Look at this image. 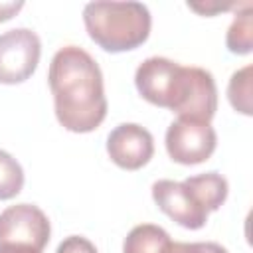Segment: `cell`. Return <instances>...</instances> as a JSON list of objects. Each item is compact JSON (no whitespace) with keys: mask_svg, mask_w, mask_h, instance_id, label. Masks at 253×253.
<instances>
[{"mask_svg":"<svg viewBox=\"0 0 253 253\" xmlns=\"http://www.w3.org/2000/svg\"><path fill=\"white\" fill-rule=\"evenodd\" d=\"M49 89L55 117L71 132H91L107 117L103 73L97 61L77 45L61 47L49 63Z\"/></svg>","mask_w":253,"mask_h":253,"instance_id":"6da1fadb","label":"cell"},{"mask_svg":"<svg viewBox=\"0 0 253 253\" xmlns=\"http://www.w3.org/2000/svg\"><path fill=\"white\" fill-rule=\"evenodd\" d=\"M83 22L99 47L121 53L148 40L152 18L140 2H89L83 8Z\"/></svg>","mask_w":253,"mask_h":253,"instance_id":"7a4b0ae2","label":"cell"},{"mask_svg":"<svg viewBox=\"0 0 253 253\" xmlns=\"http://www.w3.org/2000/svg\"><path fill=\"white\" fill-rule=\"evenodd\" d=\"M190 83V67L166 57L144 59L134 73V85L148 103L176 113Z\"/></svg>","mask_w":253,"mask_h":253,"instance_id":"3957f363","label":"cell"},{"mask_svg":"<svg viewBox=\"0 0 253 253\" xmlns=\"http://www.w3.org/2000/svg\"><path fill=\"white\" fill-rule=\"evenodd\" d=\"M42 43L28 28L8 30L0 36V83L16 85L32 77L40 63Z\"/></svg>","mask_w":253,"mask_h":253,"instance_id":"277c9868","label":"cell"},{"mask_svg":"<svg viewBox=\"0 0 253 253\" xmlns=\"http://www.w3.org/2000/svg\"><path fill=\"white\" fill-rule=\"evenodd\" d=\"M217 144L215 130L210 123L178 119L166 130V150L178 164H200L206 162Z\"/></svg>","mask_w":253,"mask_h":253,"instance_id":"5b68a950","label":"cell"},{"mask_svg":"<svg viewBox=\"0 0 253 253\" xmlns=\"http://www.w3.org/2000/svg\"><path fill=\"white\" fill-rule=\"evenodd\" d=\"M49 233V219L38 206L16 204L0 213V245H28L42 251Z\"/></svg>","mask_w":253,"mask_h":253,"instance_id":"8992f818","label":"cell"},{"mask_svg":"<svg viewBox=\"0 0 253 253\" xmlns=\"http://www.w3.org/2000/svg\"><path fill=\"white\" fill-rule=\"evenodd\" d=\"M107 152L117 166L125 170H138L152 158L154 140L144 126L136 123H123L111 130L107 138Z\"/></svg>","mask_w":253,"mask_h":253,"instance_id":"52a82bcc","label":"cell"},{"mask_svg":"<svg viewBox=\"0 0 253 253\" xmlns=\"http://www.w3.org/2000/svg\"><path fill=\"white\" fill-rule=\"evenodd\" d=\"M152 198L166 215L186 229H200L208 221V211L194 200L184 182L158 180L152 184Z\"/></svg>","mask_w":253,"mask_h":253,"instance_id":"ba28073f","label":"cell"},{"mask_svg":"<svg viewBox=\"0 0 253 253\" xmlns=\"http://www.w3.org/2000/svg\"><path fill=\"white\" fill-rule=\"evenodd\" d=\"M184 186L190 190L194 200L210 213L219 210V206L227 198V180L217 172H206L198 176H190L184 180Z\"/></svg>","mask_w":253,"mask_h":253,"instance_id":"9c48e42d","label":"cell"},{"mask_svg":"<svg viewBox=\"0 0 253 253\" xmlns=\"http://www.w3.org/2000/svg\"><path fill=\"white\" fill-rule=\"evenodd\" d=\"M170 243V235L160 225L142 223L128 231L123 243V253H166Z\"/></svg>","mask_w":253,"mask_h":253,"instance_id":"30bf717a","label":"cell"},{"mask_svg":"<svg viewBox=\"0 0 253 253\" xmlns=\"http://www.w3.org/2000/svg\"><path fill=\"white\" fill-rule=\"evenodd\" d=\"M22 186H24L22 166L12 154L0 150V200L16 198L22 192Z\"/></svg>","mask_w":253,"mask_h":253,"instance_id":"8fae6325","label":"cell"},{"mask_svg":"<svg viewBox=\"0 0 253 253\" xmlns=\"http://www.w3.org/2000/svg\"><path fill=\"white\" fill-rule=\"evenodd\" d=\"M251 30H253V26H251V6L247 4L245 10L239 12L233 18V22L227 30V38H225L227 49L231 53H249L251 51Z\"/></svg>","mask_w":253,"mask_h":253,"instance_id":"7c38bea8","label":"cell"},{"mask_svg":"<svg viewBox=\"0 0 253 253\" xmlns=\"http://www.w3.org/2000/svg\"><path fill=\"white\" fill-rule=\"evenodd\" d=\"M229 103L235 111L243 115H251V65H245L243 69L235 71L231 75L229 87H227Z\"/></svg>","mask_w":253,"mask_h":253,"instance_id":"4fadbf2b","label":"cell"},{"mask_svg":"<svg viewBox=\"0 0 253 253\" xmlns=\"http://www.w3.org/2000/svg\"><path fill=\"white\" fill-rule=\"evenodd\" d=\"M166 253H227V249L213 241H198V243L172 241Z\"/></svg>","mask_w":253,"mask_h":253,"instance_id":"5bb4252c","label":"cell"},{"mask_svg":"<svg viewBox=\"0 0 253 253\" xmlns=\"http://www.w3.org/2000/svg\"><path fill=\"white\" fill-rule=\"evenodd\" d=\"M55 253H97V249H95V245L87 237L69 235V237H65L59 243V247H57Z\"/></svg>","mask_w":253,"mask_h":253,"instance_id":"9a60e30c","label":"cell"},{"mask_svg":"<svg viewBox=\"0 0 253 253\" xmlns=\"http://www.w3.org/2000/svg\"><path fill=\"white\" fill-rule=\"evenodd\" d=\"M22 6L24 2H0V22H6L12 16H16V12H20Z\"/></svg>","mask_w":253,"mask_h":253,"instance_id":"2e32d148","label":"cell"},{"mask_svg":"<svg viewBox=\"0 0 253 253\" xmlns=\"http://www.w3.org/2000/svg\"><path fill=\"white\" fill-rule=\"evenodd\" d=\"M0 253H42V251L28 245H0Z\"/></svg>","mask_w":253,"mask_h":253,"instance_id":"e0dca14e","label":"cell"}]
</instances>
